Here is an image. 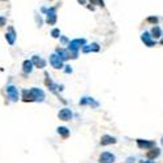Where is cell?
Segmentation results:
<instances>
[{
  "label": "cell",
  "mask_w": 163,
  "mask_h": 163,
  "mask_svg": "<svg viewBox=\"0 0 163 163\" xmlns=\"http://www.w3.org/2000/svg\"><path fill=\"white\" fill-rule=\"evenodd\" d=\"M86 44V41L84 38L81 39H73V41L69 42L68 44V51H69V56H71L72 59H77L78 56V52L77 51L80 50L82 46H85Z\"/></svg>",
  "instance_id": "cell-1"
},
{
  "label": "cell",
  "mask_w": 163,
  "mask_h": 163,
  "mask_svg": "<svg viewBox=\"0 0 163 163\" xmlns=\"http://www.w3.org/2000/svg\"><path fill=\"white\" fill-rule=\"evenodd\" d=\"M42 11L43 12H47V24L48 25H55L56 24V8L55 7H52V8H50V9H46V8H42Z\"/></svg>",
  "instance_id": "cell-2"
},
{
  "label": "cell",
  "mask_w": 163,
  "mask_h": 163,
  "mask_svg": "<svg viewBox=\"0 0 163 163\" xmlns=\"http://www.w3.org/2000/svg\"><path fill=\"white\" fill-rule=\"evenodd\" d=\"M50 63L55 69H61L63 67H64V64H63V59L60 58L58 54H52V55L50 56Z\"/></svg>",
  "instance_id": "cell-3"
},
{
  "label": "cell",
  "mask_w": 163,
  "mask_h": 163,
  "mask_svg": "<svg viewBox=\"0 0 163 163\" xmlns=\"http://www.w3.org/2000/svg\"><path fill=\"white\" fill-rule=\"evenodd\" d=\"M29 92H30V94L33 95L34 101H38V102L44 101V93H43V90L38 89V87H31Z\"/></svg>",
  "instance_id": "cell-4"
},
{
  "label": "cell",
  "mask_w": 163,
  "mask_h": 163,
  "mask_svg": "<svg viewBox=\"0 0 163 163\" xmlns=\"http://www.w3.org/2000/svg\"><path fill=\"white\" fill-rule=\"evenodd\" d=\"M115 162V155L108 152H104L99 155V163H114Z\"/></svg>",
  "instance_id": "cell-5"
},
{
  "label": "cell",
  "mask_w": 163,
  "mask_h": 163,
  "mask_svg": "<svg viewBox=\"0 0 163 163\" xmlns=\"http://www.w3.org/2000/svg\"><path fill=\"white\" fill-rule=\"evenodd\" d=\"M58 116H59L60 120H63V122H68V120L72 119L73 115H72V111L69 110V108H61V110L59 111Z\"/></svg>",
  "instance_id": "cell-6"
},
{
  "label": "cell",
  "mask_w": 163,
  "mask_h": 163,
  "mask_svg": "<svg viewBox=\"0 0 163 163\" xmlns=\"http://www.w3.org/2000/svg\"><path fill=\"white\" fill-rule=\"evenodd\" d=\"M7 93H8V98H11V101H13V102L19 101L20 94H19V90H17L14 86H8L7 87Z\"/></svg>",
  "instance_id": "cell-7"
},
{
  "label": "cell",
  "mask_w": 163,
  "mask_h": 163,
  "mask_svg": "<svg viewBox=\"0 0 163 163\" xmlns=\"http://www.w3.org/2000/svg\"><path fill=\"white\" fill-rule=\"evenodd\" d=\"M141 41H142L147 47H154V46H155V42L152 39V35H150L147 31L142 33V35H141Z\"/></svg>",
  "instance_id": "cell-8"
},
{
  "label": "cell",
  "mask_w": 163,
  "mask_h": 163,
  "mask_svg": "<svg viewBox=\"0 0 163 163\" xmlns=\"http://www.w3.org/2000/svg\"><path fill=\"white\" fill-rule=\"evenodd\" d=\"M137 146L140 149H152L155 146L154 141H146V140H137Z\"/></svg>",
  "instance_id": "cell-9"
},
{
  "label": "cell",
  "mask_w": 163,
  "mask_h": 163,
  "mask_svg": "<svg viewBox=\"0 0 163 163\" xmlns=\"http://www.w3.org/2000/svg\"><path fill=\"white\" fill-rule=\"evenodd\" d=\"M112 144H116V138L115 137L108 136V134L102 136V138H101V145H102V146H107V145H112Z\"/></svg>",
  "instance_id": "cell-10"
},
{
  "label": "cell",
  "mask_w": 163,
  "mask_h": 163,
  "mask_svg": "<svg viewBox=\"0 0 163 163\" xmlns=\"http://www.w3.org/2000/svg\"><path fill=\"white\" fill-rule=\"evenodd\" d=\"M80 104L81 106H85V104H89V106H93V107H98L99 103L97 101H94L93 98H90V97H84V98H81L80 101Z\"/></svg>",
  "instance_id": "cell-11"
},
{
  "label": "cell",
  "mask_w": 163,
  "mask_h": 163,
  "mask_svg": "<svg viewBox=\"0 0 163 163\" xmlns=\"http://www.w3.org/2000/svg\"><path fill=\"white\" fill-rule=\"evenodd\" d=\"M99 44L98 43H92V44H89V46H82V51L85 54H87V52H98L99 51Z\"/></svg>",
  "instance_id": "cell-12"
},
{
  "label": "cell",
  "mask_w": 163,
  "mask_h": 163,
  "mask_svg": "<svg viewBox=\"0 0 163 163\" xmlns=\"http://www.w3.org/2000/svg\"><path fill=\"white\" fill-rule=\"evenodd\" d=\"M159 154H161V150H159L158 147H152V149H150L149 152L146 153V158H147V159H152V161H154V159H155L157 157H159Z\"/></svg>",
  "instance_id": "cell-13"
},
{
  "label": "cell",
  "mask_w": 163,
  "mask_h": 163,
  "mask_svg": "<svg viewBox=\"0 0 163 163\" xmlns=\"http://www.w3.org/2000/svg\"><path fill=\"white\" fill-rule=\"evenodd\" d=\"M5 38H7V41H8V43H9V44H13L14 42H16V31H14L13 28H9V29H8Z\"/></svg>",
  "instance_id": "cell-14"
},
{
  "label": "cell",
  "mask_w": 163,
  "mask_h": 163,
  "mask_svg": "<svg viewBox=\"0 0 163 163\" xmlns=\"http://www.w3.org/2000/svg\"><path fill=\"white\" fill-rule=\"evenodd\" d=\"M31 63H33V65H35L37 68H44L46 67V61H44L42 58H39V56H33Z\"/></svg>",
  "instance_id": "cell-15"
},
{
  "label": "cell",
  "mask_w": 163,
  "mask_h": 163,
  "mask_svg": "<svg viewBox=\"0 0 163 163\" xmlns=\"http://www.w3.org/2000/svg\"><path fill=\"white\" fill-rule=\"evenodd\" d=\"M56 54H58L63 60H68L69 58H71V56H69V51L64 50V48H56Z\"/></svg>",
  "instance_id": "cell-16"
},
{
  "label": "cell",
  "mask_w": 163,
  "mask_h": 163,
  "mask_svg": "<svg viewBox=\"0 0 163 163\" xmlns=\"http://www.w3.org/2000/svg\"><path fill=\"white\" fill-rule=\"evenodd\" d=\"M22 69H24V72H25V73H30V72L33 71V63H31V60H25V61H24V64H22Z\"/></svg>",
  "instance_id": "cell-17"
},
{
  "label": "cell",
  "mask_w": 163,
  "mask_h": 163,
  "mask_svg": "<svg viewBox=\"0 0 163 163\" xmlns=\"http://www.w3.org/2000/svg\"><path fill=\"white\" fill-rule=\"evenodd\" d=\"M22 101L24 102H34V98L30 94L29 90H24L22 92Z\"/></svg>",
  "instance_id": "cell-18"
},
{
  "label": "cell",
  "mask_w": 163,
  "mask_h": 163,
  "mask_svg": "<svg viewBox=\"0 0 163 163\" xmlns=\"http://www.w3.org/2000/svg\"><path fill=\"white\" fill-rule=\"evenodd\" d=\"M58 132L63 138H68V136H69V129L68 128H65V127H59Z\"/></svg>",
  "instance_id": "cell-19"
},
{
  "label": "cell",
  "mask_w": 163,
  "mask_h": 163,
  "mask_svg": "<svg viewBox=\"0 0 163 163\" xmlns=\"http://www.w3.org/2000/svg\"><path fill=\"white\" fill-rule=\"evenodd\" d=\"M152 37H154V38H161L162 37V30H161V28L159 26H154L153 28V30H152Z\"/></svg>",
  "instance_id": "cell-20"
},
{
  "label": "cell",
  "mask_w": 163,
  "mask_h": 163,
  "mask_svg": "<svg viewBox=\"0 0 163 163\" xmlns=\"http://www.w3.org/2000/svg\"><path fill=\"white\" fill-rule=\"evenodd\" d=\"M90 4L99 5V7H104V0H90Z\"/></svg>",
  "instance_id": "cell-21"
},
{
  "label": "cell",
  "mask_w": 163,
  "mask_h": 163,
  "mask_svg": "<svg viewBox=\"0 0 163 163\" xmlns=\"http://www.w3.org/2000/svg\"><path fill=\"white\" fill-rule=\"evenodd\" d=\"M147 22H152V24H158V17H147Z\"/></svg>",
  "instance_id": "cell-22"
},
{
  "label": "cell",
  "mask_w": 163,
  "mask_h": 163,
  "mask_svg": "<svg viewBox=\"0 0 163 163\" xmlns=\"http://www.w3.org/2000/svg\"><path fill=\"white\" fill-rule=\"evenodd\" d=\"M51 35H52L54 38H58L59 35H60V30H59V29H54L52 33H51Z\"/></svg>",
  "instance_id": "cell-23"
},
{
  "label": "cell",
  "mask_w": 163,
  "mask_h": 163,
  "mask_svg": "<svg viewBox=\"0 0 163 163\" xmlns=\"http://www.w3.org/2000/svg\"><path fill=\"white\" fill-rule=\"evenodd\" d=\"M7 24V19L5 17H0V26H4Z\"/></svg>",
  "instance_id": "cell-24"
},
{
  "label": "cell",
  "mask_w": 163,
  "mask_h": 163,
  "mask_svg": "<svg viewBox=\"0 0 163 163\" xmlns=\"http://www.w3.org/2000/svg\"><path fill=\"white\" fill-rule=\"evenodd\" d=\"M65 67H67L65 68V72H67V73H72V68L69 67V65H65Z\"/></svg>",
  "instance_id": "cell-25"
},
{
  "label": "cell",
  "mask_w": 163,
  "mask_h": 163,
  "mask_svg": "<svg viewBox=\"0 0 163 163\" xmlns=\"http://www.w3.org/2000/svg\"><path fill=\"white\" fill-rule=\"evenodd\" d=\"M127 163H134V158H128Z\"/></svg>",
  "instance_id": "cell-26"
},
{
  "label": "cell",
  "mask_w": 163,
  "mask_h": 163,
  "mask_svg": "<svg viewBox=\"0 0 163 163\" xmlns=\"http://www.w3.org/2000/svg\"><path fill=\"white\" fill-rule=\"evenodd\" d=\"M61 42H63V43H67V42H68V39L65 38V37H61Z\"/></svg>",
  "instance_id": "cell-27"
},
{
  "label": "cell",
  "mask_w": 163,
  "mask_h": 163,
  "mask_svg": "<svg viewBox=\"0 0 163 163\" xmlns=\"http://www.w3.org/2000/svg\"><path fill=\"white\" fill-rule=\"evenodd\" d=\"M77 1L80 3V4H85V3H86V0H77Z\"/></svg>",
  "instance_id": "cell-28"
},
{
  "label": "cell",
  "mask_w": 163,
  "mask_h": 163,
  "mask_svg": "<svg viewBox=\"0 0 163 163\" xmlns=\"http://www.w3.org/2000/svg\"><path fill=\"white\" fill-rule=\"evenodd\" d=\"M141 163H154L153 161H149V162H141Z\"/></svg>",
  "instance_id": "cell-29"
},
{
  "label": "cell",
  "mask_w": 163,
  "mask_h": 163,
  "mask_svg": "<svg viewBox=\"0 0 163 163\" xmlns=\"http://www.w3.org/2000/svg\"><path fill=\"white\" fill-rule=\"evenodd\" d=\"M162 145H163V137H162Z\"/></svg>",
  "instance_id": "cell-30"
},
{
  "label": "cell",
  "mask_w": 163,
  "mask_h": 163,
  "mask_svg": "<svg viewBox=\"0 0 163 163\" xmlns=\"http://www.w3.org/2000/svg\"><path fill=\"white\" fill-rule=\"evenodd\" d=\"M161 43H162V44H163V39H162V42H161Z\"/></svg>",
  "instance_id": "cell-31"
}]
</instances>
